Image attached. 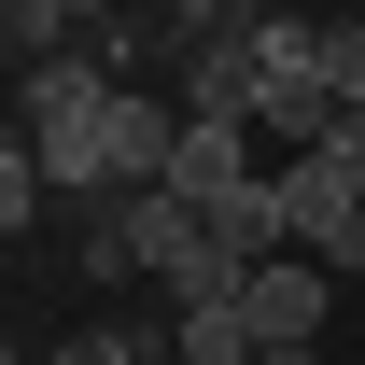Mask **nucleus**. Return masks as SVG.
<instances>
[{
    "instance_id": "obj_1",
    "label": "nucleus",
    "mask_w": 365,
    "mask_h": 365,
    "mask_svg": "<svg viewBox=\"0 0 365 365\" xmlns=\"http://www.w3.org/2000/svg\"><path fill=\"white\" fill-rule=\"evenodd\" d=\"M281 239H295L309 267H337V281L365 267V140H309V155H281Z\"/></svg>"
},
{
    "instance_id": "obj_2",
    "label": "nucleus",
    "mask_w": 365,
    "mask_h": 365,
    "mask_svg": "<svg viewBox=\"0 0 365 365\" xmlns=\"http://www.w3.org/2000/svg\"><path fill=\"white\" fill-rule=\"evenodd\" d=\"M323 281H337V267H309V253H267V267L239 281V323H253L267 351H309V337H323V309H337Z\"/></svg>"
},
{
    "instance_id": "obj_3",
    "label": "nucleus",
    "mask_w": 365,
    "mask_h": 365,
    "mask_svg": "<svg viewBox=\"0 0 365 365\" xmlns=\"http://www.w3.org/2000/svg\"><path fill=\"white\" fill-rule=\"evenodd\" d=\"M182 113L197 127H267V56H253V29H225V43H197V71H182Z\"/></svg>"
},
{
    "instance_id": "obj_4",
    "label": "nucleus",
    "mask_w": 365,
    "mask_h": 365,
    "mask_svg": "<svg viewBox=\"0 0 365 365\" xmlns=\"http://www.w3.org/2000/svg\"><path fill=\"white\" fill-rule=\"evenodd\" d=\"M267 337L239 323V295H211V309H169V365H253Z\"/></svg>"
},
{
    "instance_id": "obj_5",
    "label": "nucleus",
    "mask_w": 365,
    "mask_h": 365,
    "mask_svg": "<svg viewBox=\"0 0 365 365\" xmlns=\"http://www.w3.org/2000/svg\"><path fill=\"white\" fill-rule=\"evenodd\" d=\"M155 351H169V323H71L43 365H155Z\"/></svg>"
},
{
    "instance_id": "obj_6",
    "label": "nucleus",
    "mask_w": 365,
    "mask_h": 365,
    "mask_svg": "<svg viewBox=\"0 0 365 365\" xmlns=\"http://www.w3.org/2000/svg\"><path fill=\"white\" fill-rule=\"evenodd\" d=\"M98 14H169V0H98Z\"/></svg>"
},
{
    "instance_id": "obj_7",
    "label": "nucleus",
    "mask_w": 365,
    "mask_h": 365,
    "mask_svg": "<svg viewBox=\"0 0 365 365\" xmlns=\"http://www.w3.org/2000/svg\"><path fill=\"white\" fill-rule=\"evenodd\" d=\"M267 365H323V351H267Z\"/></svg>"
},
{
    "instance_id": "obj_8",
    "label": "nucleus",
    "mask_w": 365,
    "mask_h": 365,
    "mask_svg": "<svg viewBox=\"0 0 365 365\" xmlns=\"http://www.w3.org/2000/svg\"><path fill=\"white\" fill-rule=\"evenodd\" d=\"M253 365H267V351H253Z\"/></svg>"
}]
</instances>
